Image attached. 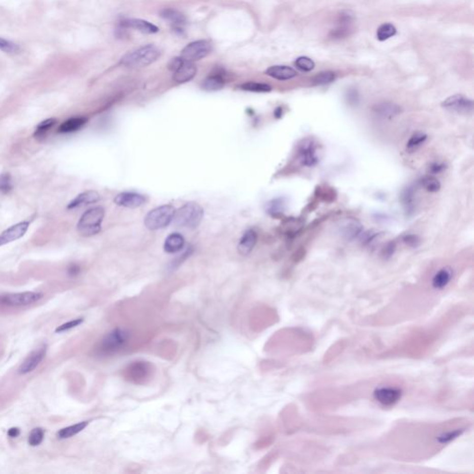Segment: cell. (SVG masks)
I'll use <instances>...</instances> for the list:
<instances>
[{"label": "cell", "mask_w": 474, "mask_h": 474, "mask_svg": "<svg viewBox=\"0 0 474 474\" xmlns=\"http://www.w3.org/2000/svg\"><path fill=\"white\" fill-rule=\"evenodd\" d=\"M21 434V430L19 428L12 427L8 431V435L11 438H16Z\"/></svg>", "instance_id": "40"}, {"label": "cell", "mask_w": 474, "mask_h": 474, "mask_svg": "<svg viewBox=\"0 0 474 474\" xmlns=\"http://www.w3.org/2000/svg\"><path fill=\"white\" fill-rule=\"evenodd\" d=\"M258 240V235L255 231L248 230L244 232L238 244V252L241 255L247 256L251 252Z\"/></svg>", "instance_id": "15"}, {"label": "cell", "mask_w": 474, "mask_h": 474, "mask_svg": "<svg viewBox=\"0 0 474 474\" xmlns=\"http://www.w3.org/2000/svg\"><path fill=\"white\" fill-rule=\"evenodd\" d=\"M45 438V432L42 428H35L32 430L31 433L28 438V443L32 447H37L41 445Z\"/></svg>", "instance_id": "33"}, {"label": "cell", "mask_w": 474, "mask_h": 474, "mask_svg": "<svg viewBox=\"0 0 474 474\" xmlns=\"http://www.w3.org/2000/svg\"><path fill=\"white\" fill-rule=\"evenodd\" d=\"M185 238L179 233H171L166 238L164 250L168 253H176L184 248Z\"/></svg>", "instance_id": "22"}, {"label": "cell", "mask_w": 474, "mask_h": 474, "mask_svg": "<svg viewBox=\"0 0 474 474\" xmlns=\"http://www.w3.org/2000/svg\"><path fill=\"white\" fill-rule=\"evenodd\" d=\"M314 144L310 140H305L303 144L300 145V155L303 164L307 166H313L318 162V158L316 155Z\"/></svg>", "instance_id": "17"}, {"label": "cell", "mask_w": 474, "mask_h": 474, "mask_svg": "<svg viewBox=\"0 0 474 474\" xmlns=\"http://www.w3.org/2000/svg\"><path fill=\"white\" fill-rule=\"evenodd\" d=\"M0 50L8 54H15L20 51V47L14 42L0 37Z\"/></svg>", "instance_id": "35"}, {"label": "cell", "mask_w": 474, "mask_h": 474, "mask_svg": "<svg viewBox=\"0 0 474 474\" xmlns=\"http://www.w3.org/2000/svg\"><path fill=\"white\" fill-rule=\"evenodd\" d=\"M128 339V334L124 330H114L109 333L104 338L101 345L100 351L103 353H110L118 349L120 346L124 345Z\"/></svg>", "instance_id": "8"}, {"label": "cell", "mask_w": 474, "mask_h": 474, "mask_svg": "<svg viewBox=\"0 0 474 474\" xmlns=\"http://www.w3.org/2000/svg\"><path fill=\"white\" fill-rule=\"evenodd\" d=\"M160 56V49L152 45L139 47L134 51L127 53L123 58L122 63L131 68L145 67L156 62Z\"/></svg>", "instance_id": "1"}, {"label": "cell", "mask_w": 474, "mask_h": 474, "mask_svg": "<svg viewBox=\"0 0 474 474\" xmlns=\"http://www.w3.org/2000/svg\"><path fill=\"white\" fill-rule=\"evenodd\" d=\"M224 80L221 75H212L206 78L202 83V88L206 91H218L224 86Z\"/></svg>", "instance_id": "26"}, {"label": "cell", "mask_w": 474, "mask_h": 474, "mask_svg": "<svg viewBox=\"0 0 474 474\" xmlns=\"http://www.w3.org/2000/svg\"><path fill=\"white\" fill-rule=\"evenodd\" d=\"M161 16L176 26L183 25L186 23V17L176 10L166 9L161 12Z\"/></svg>", "instance_id": "28"}, {"label": "cell", "mask_w": 474, "mask_h": 474, "mask_svg": "<svg viewBox=\"0 0 474 474\" xmlns=\"http://www.w3.org/2000/svg\"><path fill=\"white\" fill-rule=\"evenodd\" d=\"M30 226L29 222H21L8 228L4 232L0 233V247L7 244L14 242L16 240L24 236Z\"/></svg>", "instance_id": "12"}, {"label": "cell", "mask_w": 474, "mask_h": 474, "mask_svg": "<svg viewBox=\"0 0 474 474\" xmlns=\"http://www.w3.org/2000/svg\"><path fill=\"white\" fill-rule=\"evenodd\" d=\"M80 273V268L77 265L75 264H72L69 268H68V273L70 276H76Z\"/></svg>", "instance_id": "39"}, {"label": "cell", "mask_w": 474, "mask_h": 474, "mask_svg": "<svg viewBox=\"0 0 474 474\" xmlns=\"http://www.w3.org/2000/svg\"><path fill=\"white\" fill-rule=\"evenodd\" d=\"M122 26L126 28H132L134 30L142 32L144 34H154L159 31L157 26L150 23L149 21L140 20V19H128L122 21Z\"/></svg>", "instance_id": "16"}, {"label": "cell", "mask_w": 474, "mask_h": 474, "mask_svg": "<svg viewBox=\"0 0 474 474\" xmlns=\"http://www.w3.org/2000/svg\"><path fill=\"white\" fill-rule=\"evenodd\" d=\"M335 73L333 72H322L318 73L313 79L312 83L315 85H325L333 83L335 80Z\"/></svg>", "instance_id": "31"}, {"label": "cell", "mask_w": 474, "mask_h": 474, "mask_svg": "<svg viewBox=\"0 0 474 474\" xmlns=\"http://www.w3.org/2000/svg\"><path fill=\"white\" fill-rule=\"evenodd\" d=\"M266 74L280 81L293 79L298 75V72L293 68L288 66H272L266 71Z\"/></svg>", "instance_id": "18"}, {"label": "cell", "mask_w": 474, "mask_h": 474, "mask_svg": "<svg viewBox=\"0 0 474 474\" xmlns=\"http://www.w3.org/2000/svg\"><path fill=\"white\" fill-rule=\"evenodd\" d=\"M352 22V16L348 13H342L339 20V24L337 28L333 30L331 33V36L333 38H343L349 35L350 32V24Z\"/></svg>", "instance_id": "19"}, {"label": "cell", "mask_w": 474, "mask_h": 474, "mask_svg": "<svg viewBox=\"0 0 474 474\" xmlns=\"http://www.w3.org/2000/svg\"><path fill=\"white\" fill-rule=\"evenodd\" d=\"M88 422H81V423H76V424H73V425H71V426H68V427L63 428L62 430H60L57 433V437L61 440H63V439H69L76 435L79 433H81L83 430H84L85 428L87 427Z\"/></svg>", "instance_id": "24"}, {"label": "cell", "mask_w": 474, "mask_h": 474, "mask_svg": "<svg viewBox=\"0 0 474 474\" xmlns=\"http://www.w3.org/2000/svg\"><path fill=\"white\" fill-rule=\"evenodd\" d=\"M13 189V181L10 173L0 174V193L9 194Z\"/></svg>", "instance_id": "34"}, {"label": "cell", "mask_w": 474, "mask_h": 474, "mask_svg": "<svg viewBox=\"0 0 474 474\" xmlns=\"http://www.w3.org/2000/svg\"><path fill=\"white\" fill-rule=\"evenodd\" d=\"M44 294L40 292H22L1 294L0 305L8 308H21L35 304L43 299Z\"/></svg>", "instance_id": "5"}, {"label": "cell", "mask_w": 474, "mask_h": 474, "mask_svg": "<svg viewBox=\"0 0 474 474\" xmlns=\"http://www.w3.org/2000/svg\"><path fill=\"white\" fill-rule=\"evenodd\" d=\"M442 106L447 109L456 111L459 113H468L472 110L473 102L471 99L465 98L464 96L455 95V96L447 98L443 101Z\"/></svg>", "instance_id": "11"}, {"label": "cell", "mask_w": 474, "mask_h": 474, "mask_svg": "<svg viewBox=\"0 0 474 474\" xmlns=\"http://www.w3.org/2000/svg\"><path fill=\"white\" fill-rule=\"evenodd\" d=\"M105 211L102 206H95L84 212L77 224V231L83 236H92L100 232Z\"/></svg>", "instance_id": "2"}, {"label": "cell", "mask_w": 474, "mask_h": 474, "mask_svg": "<svg viewBox=\"0 0 474 474\" xmlns=\"http://www.w3.org/2000/svg\"><path fill=\"white\" fill-rule=\"evenodd\" d=\"M451 279H452V271L449 268L441 269L433 277V288H445L450 283Z\"/></svg>", "instance_id": "25"}, {"label": "cell", "mask_w": 474, "mask_h": 474, "mask_svg": "<svg viewBox=\"0 0 474 474\" xmlns=\"http://www.w3.org/2000/svg\"><path fill=\"white\" fill-rule=\"evenodd\" d=\"M83 321V318H78V319L70 320V321L65 322V323H63V324L61 325V326H58L57 329H56V333H63V332H66V331L73 329V328L77 327L79 325L82 324Z\"/></svg>", "instance_id": "38"}, {"label": "cell", "mask_w": 474, "mask_h": 474, "mask_svg": "<svg viewBox=\"0 0 474 474\" xmlns=\"http://www.w3.org/2000/svg\"><path fill=\"white\" fill-rule=\"evenodd\" d=\"M56 124H57V120L54 118H47V120L43 121L36 126V131L34 134L35 137L37 139L45 138L47 136V133L55 126Z\"/></svg>", "instance_id": "27"}, {"label": "cell", "mask_w": 474, "mask_h": 474, "mask_svg": "<svg viewBox=\"0 0 474 474\" xmlns=\"http://www.w3.org/2000/svg\"><path fill=\"white\" fill-rule=\"evenodd\" d=\"M402 396V391L395 387H381L377 388L373 397L377 402L384 407H391L397 404Z\"/></svg>", "instance_id": "7"}, {"label": "cell", "mask_w": 474, "mask_h": 474, "mask_svg": "<svg viewBox=\"0 0 474 474\" xmlns=\"http://www.w3.org/2000/svg\"><path fill=\"white\" fill-rule=\"evenodd\" d=\"M240 88L245 91H249V92H256V93H267L272 91L271 85L267 83H255V82H249L242 84Z\"/></svg>", "instance_id": "30"}, {"label": "cell", "mask_w": 474, "mask_h": 474, "mask_svg": "<svg viewBox=\"0 0 474 474\" xmlns=\"http://www.w3.org/2000/svg\"><path fill=\"white\" fill-rule=\"evenodd\" d=\"M423 187L428 191V192H432V193H435V192H438L441 188V184L436 178H434L433 176H427L425 178H423Z\"/></svg>", "instance_id": "36"}, {"label": "cell", "mask_w": 474, "mask_h": 474, "mask_svg": "<svg viewBox=\"0 0 474 474\" xmlns=\"http://www.w3.org/2000/svg\"><path fill=\"white\" fill-rule=\"evenodd\" d=\"M295 66L303 72H310L315 67V63L311 58L308 57H300L294 62Z\"/></svg>", "instance_id": "37"}, {"label": "cell", "mask_w": 474, "mask_h": 474, "mask_svg": "<svg viewBox=\"0 0 474 474\" xmlns=\"http://www.w3.org/2000/svg\"><path fill=\"white\" fill-rule=\"evenodd\" d=\"M204 212L201 206L196 203H187L175 212L173 222L177 226L196 228L203 219Z\"/></svg>", "instance_id": "3"}, {"label": "cell", "mask_w": 474, "mask_h": 474, "mask_svg": "<svg viewBox=\"0 0 474 474\" xmlns=\"http://www.w3.org/2000/svg\"><path fill=\"white\" fill-rule=\"evenodd\" d=\"M373 109L379 116H381L383 118H387V117L391 118L401 112V108L399 106L394 103H388V102L378 104L373 108Z\"/></svg>", "instance_id": "23"}, {"label": "cell", "mask_w": 474, "mask_h": 474, "mask_svg": "<svg viewBox=\"0 0 474 474\" xmlns=\"http://www.w3.org/2000/svg\"><path fill=\"white\" fill-rule=\"evenodd\" d=\"M443 170V165L442 164H439V163H434L433 165L431 166V171L433 173H438L441 170Z\"/></svg>", "instance_id": "41"}, {"label": "cell", "mask_w": 474, "mask_h": 474, "mask_svg": "<svg viewBox=\"0 0 474 474\" xmlns=\"http://www.w3.org/2000/svg\"><path fill=\"white\" fill-rule=\"evenodd\" d=\"M426 139H427V135L423 134V133H421V132L413 134L412 136L410 137V139L408 140V142H407V150H410V151L417 150L426 141Z\"/></svg>", "instance_id": "32"}, {"label": "cell", "mask_w": 474, "mask_h": 474, "mask_svg": "<svg viewBox=\"0 0 474 474\" xmlns=\"http://www.w3.org/2000/svg\"><path fill=\"white\" fill-rule=\"evenodd\" d=\"M397 34L396 27L391 23L381 24L377 30V39L380 41H386Z\"/></svg>", "instance_id": "29"}, {"label": "cell", "mask_w": 474, "mask_h": 474, "mask_svg": "<svg viewBox=\"0 0 474 474\" xmlns=\"http://www.w3.org/2000/svg\"><path fill=\"white\" fill-rule=\"evenodd\" d=\"M46 354H47V346L45 345L33 351L31 354L26 358L25 361L21 363V366L18 369V373L21 375H26L32 371H35L45 359Z\"/></svg>", "instance_id": "9"}, {"label": "cell", "mask_w": 474, "mask_h": 474, "mask_svg": "<svg viewBox=\"0 0 474 474\" xmlns=\"http://www.w3.org/2000/svg\"><path fill=\"white\" fill-rule=\"evenodd\" d=\"M212 51V44L206 40H198L188 44L181 53V57L186 62H194L206 57Z\"/></svg>", "instance_id": "6"}, {"label": "cell", "mask_w": 474, "mask_h": 474, "mask_svg": "<svg viewBox=\"0 0 474 474\" xmlns=\"http://www.w3.org/2000/svg\"><path fill=\"white\" fill-rule=\"evenodd\" d=\"M196 71L194 62H186L180 57L176 67L173 69V80L178 83H187L195 77Z\"/></svg>", "instance_id": "10"}, {"label": "cell", "mask_w": 474, "mask_h": 474, "mask_svg": "<svg viewBox=\"0 0 474 474\" xmlns=\"http://www.w3.org/2000/svg\"><path fill=\"white\" fill-rule=\"evenodd\" d=\"M361 223L355 219L349 218L341 223V232L347 239L355 238L361 232Z\"/></svg>", "instance_id": "20"}, {"label": "cell", "mask_w": 474, "mask_h": 474, "mask_svg": "<svg viewBox=\"0 0 474 474\" xmlns=\"http://www.w3.org/2000/svg\"><path fill=\"white\" fill-rule=\"evenodd\" d=\"M99 199H100V196L98 192L93 190L86 191L78 195L74 199H72V201L69 203L67 209L68 210H74L81 206H88V205L97 203L99 201Z\"/></svg>", "instance_id": "14"}, {"label": "cell", "mask_w": 474, "mask_h": 474, "mask_svg": "<svg viewBox=\"0 0 474 474\" xmlns=\"http://www.w3.org/2000/svg\"><path fill=\"white\" fill-rule=\"evenodd\" d=\"M174 214L175 210L170 205L156 208L149 212L144 218V225L151 231L163 229L173 221Z\"/></svg>", "instance_id": "4"}, {"label": "cell", "mask_w": 474, "mask_h": 474, "mask_svg": "<svg viewBox=\"0 0 474 474\" xmlns=\"http://www.w3.org/2000/svg\"><path fill=\"white\" fill-rule=\"evenodd\" d=\"M114 202L118 206H124V208H138L142 206L145 202V197L137 193H133V192H124L118 194V196L115 197Z\"/></svg>", "instance_id": "13"}, {"label": "cell", "mask_w": 474, "mask_h": 474, "mask_svg": "<svg viewBox=\"0 0 474 474\" xmlns=\"http://www.w3.org/2000/svg\"><path fill=\"white\" fill-rule=\"evenodd\" d=\"M87 118L83 117H75V118H71L62 123V125L58 128V133L61 134H70L76 132L79 129H81L84 124H86Z\"/></svg>", "instance_id": "21"}]
</instances>
